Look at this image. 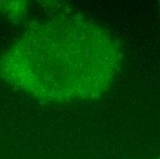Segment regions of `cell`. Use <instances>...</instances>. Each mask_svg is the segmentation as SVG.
I'll list each match as a JSON object with an SVG mask.
<instances>
[{"instance_id": "cell-1", "label": "cell", "mask_w": 160, "mask_h": 159, "mask_svg": "<svg viewBox=\"0 0 160 159\" xmlns=\"http://www.w3.org/2000/svg\"><path fill=\"white\" fill-rule=\"evenodd\" d=\"M121 64L115 40L78 19L33 25L0 57L8 84L47 100H84L100 95Z\"/></svg>"}, {"instance_id": "cell-2", "label": "cell", "mask_w": 160, "mask_h": 159, "mask_svg": "<svg viewBox=\"0 0 160 159\" xmlns=\"http://www.w3.org/2000/svg\"><path fill=\"white\" fill-rule=\"evenodd\" d=\"M158 159H160V158H158Z\"/></svg>"}]
</instances>
